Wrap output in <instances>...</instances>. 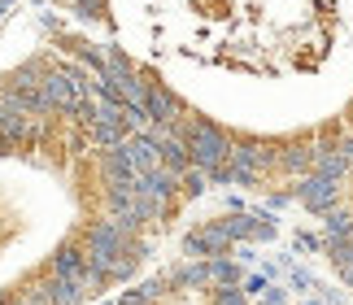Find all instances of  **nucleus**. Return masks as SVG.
<instances>
[{
	"label": "nucleus",
	"mask_w": 353,
	"mask_h": 305,
	"mask_svg": "<svg viewBox=\"0 0 353 305\" xmlns=\"http://www.w3.org/2000/svg\"><path fill=\"white\" fill-rule=\"evenodd\" d=\"M345 0H153L157 31L192 26L201 57H227L232 66L314 75L332 61V44L345 26ZM192 39L179 48L188 52Z\"/></svg>",
	"instance_id": "1"
},
{
	"label": "nucleus",
	"mask_w": 353,
	"mask_h": 305,
	"mask_svg": "<svg viewBox=\"0 0 353 305\" xmlns=\"http://www.w3.org/2000/svg\"><path fill=\"white\" fill-rule=\"evenodd\" d=\"M219 305H240V293H227V288H223V293H219Z\"/></svg>",
	"instance_id": "2"
}]
</instances>
